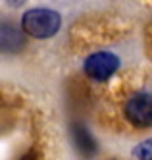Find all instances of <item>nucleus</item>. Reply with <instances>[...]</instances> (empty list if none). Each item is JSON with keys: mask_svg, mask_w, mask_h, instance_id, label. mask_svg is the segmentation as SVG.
<instances>
[{"mask_svg": "<svg viewBox=\"0 0 152 160\" xmlns=\"http://www.w3.org/2000/svg\"><path fill=\"white\" fill-rule=\"evenodd\" d=\"M62 25V18L58 12L48 8H33L27 10L21 18V27L27 35L35 39H48L56 35Z\"/></svg>", "mask_w": 152, "mask_h": 160, "instance_id": "f257e3e1", "label": "nucleus"}, {"mask_svg": "<svg viewBox=\"0 0 152 160\" xmlns=\"http://www.w3.org/2000/svg\"><path fill=\"white\" fill-rule=\"evenodd\" d=\"M125 118L135 128H150L152 125V93L141 91L135 93L123 106Z\"/></svg>", "mask_w": 152, "mask_h": 160, "instance_id": "f03ea898", "label": "nucleus"}, {"mask_svg": "<svg viewBox=\"0 0 152 160\" xmlns=\"http://www.w3.org/2000/svg\"><path fill=\"white\" fill-rule=\"evenodd\" d=\"M85 73L95 79V81H106L110 79L120 68V58L112 52H106V50H100V52H95L91 54L89 58L85 60Z\"/></svg>", "mask_w": 152, "mask_h": 160, "instance_id": "7ed1b4c3", "label": "nucleus"}, {"mask_svg": "<svg viewBox=\"0 0 152 160\" xmlns=\"http://www.w3.org/2000/svg\"><path fill=\"white\" fill-rule=\"evenodd\" d=\"M71 137H73L75 148H77V151L83 154V156H92V154H96V141H95V137L89 133V129L85 128V125H73Z\"/></svg>", "mask_w": 152, "mask_h": 160, "instance_id": "20e7f679", "label": "nucleus"}, {"mask_svg": "<svg viewBox=\"0 0 152 160\" xmlns=\"http://www.w3.org/2000/svg\"><path fill=\"white\" fill-rule=\"evenodd\" d=\"M23 39L21 31H17L16 27H12L10 23H2L0 27V47L4 52H17L23 48Z\"/></svg>", "mask_w": 152, "mask_h": 160, "instance_id": "39448f33", "label": "nucleus"}, {"mask_svg": "<svg viewBox=\"0 0 152 160\" xmlns=\"http://www.w3.org/2000/svg\"><path fill=\"white\" fill-rule=\"evenodd\" d=\"M133 156L137 160H152V137L143 143H139L133 148Z\"/></svg>", "mask_w": 152, "mask_h": 160, "instance_id": "423d86ee", "label": "nucleus"}]
</instances>
